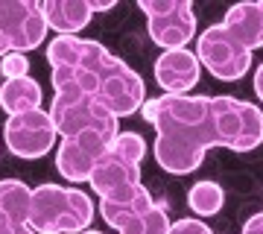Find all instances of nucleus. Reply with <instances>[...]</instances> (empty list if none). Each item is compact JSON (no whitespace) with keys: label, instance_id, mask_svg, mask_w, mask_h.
<instances>
[{"label":"nucleus","instance_id":"obj_11","mask_svg":"<svg viewBox=\"0 0 263 234\" xmlns=\"http://www.w3.org/2000/svg\"><path fill=\"white\" fill-rule=\"evenodd\" d=\"M111 143L94 132H82V135H73V138H62L56 152V170L70 182V185H79V182H88L91 173H94V164L105 155Z\"/></svg>","mask_w":263,"mask_h":234},{"label":"nucleus","instance_id":"obj_2","mask_svg":"<svg viewBox=\"0 0 263 234\" xmlns=\"http://www.w3.org/2000/svg\"><path fill=\"white\" fill-rule=\"evenodd\" d=\"M94 202L79 187L41 185L32 187L27 225L35 234H79L94 223Z\"/></svg>","mask_w":263,"mask_h":234},{"label":"nucleus","instance_id":"obj_13","mask_svg":"<svg viewBox=\"0 0 263 234\" xmlns=\"http://www.w3.org/2000/svg\"><path fill=\"white\" fill-rule=\"evenodd\" d=\"M38 6L47 21V29H56L59 35H76L94 18L88 0H41Z\"/></svg>","mask_w":263,"mask_h":234},{"label":"nucleus","instance_id":"obj_3","mask_svg":"<svg viewBox=\"0 0 263 234\" xmlns=\"http://www.w3.org/2000/svg\"><path fill=\"white\" fill-rule=\"evenodd\" d=\"M216 143L234 152H249L263 143V112L234 97H211Z\"/></svg>","mask_w":263,"mask_h":234},{"label":"nucleus","instance_id":"obj_23","mask_svg":"<svg viewBox=\"0 0 263 234\" xmlns=\"http://www.w3.org/2000/svg\"><path fill=\"white\" fill-rule=\"evenodd\" d=\"M243 234H263V211H260V214H254V217H249V220H246Z\"/></svg>","mask_w":263,"mask_h":234},{"label":"nucleus","instance_id":"obj_21","mask_svg":"<svg viewBox=\"0 0 263 234\" xmlns=\"http://www.w3.org/2000/svg\"><path fill=\"white\" fill-rule=\"evenodd\" d=\"M0 74L6 79H21V76H29V59L27 53H6L0 59Z\"/></svg>","mask_w":263,"mask_h":234},{"label":"nucleus","instance_id":"obj_24","mask_svg":"<svg viewBox=\"0 0 263 234\" xmlns=\"http://www.w3.org/2000/svg\"><path fill=\"white\" fill-rule=\"evenodd\" d=\"M0 234H35L29 225H0Z\"/></svg>","mask_w":263,"mask_h":234},{"label":"nucleus","instance_id":"obj_1","mask_svg":"<svg viewBox=\"0 0 263 234\" xmlns=\"http://www.w3.org/2000/svg\"><path fill=\"white\" fill-rule=\"evenodd\" d=\"M141 114L155 126V161L173 176H187L202 167L205 152L219 147L211 117V97L161 94L146 100Z\"/></svg>","mask_w":263,"mask_h":234},{"label":"nucleus","instance_id":"obj_25","mask_svg":"<svg viewBox=\"0 0 263 234\" xmlns=\"http://www.w3.org/2000/svg\"><path fill=\"white\" fill-rule=\"evenodd\" d=\"M254 94H257V100H263V62L254 70Z\"/></svg>","mask_w":263,"mask_h":234},{"label":"nucleus","instance_id":"obj_19","mask_svg":"<svg viewBox=\"0 0 263 234\" xmlns=\"http://www.w3.org/2000/svg\"><path fill=\"white\" fill-rule=\"evenodd\" d=\"M120 234H167L170 231V217H167V202H152L143 214L129 220L126 225L117 228Z\"/></svg>","mask_w":263,"mask_h":234},{"label":"nucleus","instance_id":"obj_8","mask_svg":"<svg viewBox=\"0 0 263 234\" xmlns=\"http://www.w3.org/2000/svg\"><path fill=\"white\" fill-rule=\"evenodd\" d=\"M94 100L103 103L120 120V117H129V114L143 109V103H146V85L123 59L111 56L103 76H100V88H97Z\"/></svg>","mask_w":263,"mask_h":234},{"label":"nucleus","instance_id":"obj_10","mask_svg":"<svg viewBox=\"0 0 263 234\" xmlns=\"http://www.w3.org/2000/svg\"><path fill=\"white\" fill-rule=\"evenodd\" d=\"M88 185L94 187V193L105 202H129L143 187L141 167L117 158L111 150H105V155L94 164V173L88 178Z\"/></svg>","mask_w":263,"mask_h":234},{"label":"nucleus","instance_id":"obj_18","mask_svg":"<svg viewBox=\"0 0 263 234\" xmlns=\"http://www.w3.org/2000/svg\"><path fill=\"white\" fill-rule=\"evenodd\" d=\"M187 205H190V211L199 214V217H214V214L222 211V205H226V190L216 185V182H211V178L196 182L187 193Z\"/></svg>","mask_w":263,"mask_h":234},{"label":"nucleus","instance_id":"obj_5","mask_svg":"<svg viewBox=\"0 0 263 234\" xmlns=\"http://www.w3.org/2000/svg\"><path fill=\"white\" fill-rule=\"evenodd\" d=\"M44 38L47 21L38 0H0V59L6 53H29Z\"/></svg>","mask_w":263,"mask_h":234},{"label":"nucleus","instance_id":"obj_17","mask_svg":"<svg viewBox=\"0 0 263 234\" xmlns=\"http://www.w3.org/2000/svg\"><path fill=\"white\" fill-rule=\"evenodd\" d=\"M152 202H155V199L149 196V190L141 187L129 202H105V199H100V208H97V211H100V217H103L111 228H120V225H126L129 220H135L138 214H143Z\"/></svg>","mask_w":263,"mask_h":234},{"label":"nucleus","instance_id":"obj_22","mask_svg":"<svg viewBox=\"0 0 263 234\" xmlns=\"http://www.w3.org/2000/svg\"><path fill=\"white\" fill-rule=\"evenodd\" d=\"M167 234H214V231L202 220H176V223H170Z\"/></svg>","mask_w":263,"mask_h":234},{"label":"nucleus","instance_id":"obj_20","mask_svg":"<svg viewBox=\"0 0 263 234\" xmlns=\"http://www.w3.org/2000/svg\"><path fill=\"white\" fill-rule=\"evenodd\" d=\"M108 150H111L117 158L129 161V164H135V167H141L143 155H146V140H143L138 132H120V135L111 140Z\"/></svg>","mask_w":263,"mask_h":234},{"label":"nucleus","instance_id":"obj_16","mask_svg":"<svg viewBox=\"0 0 263 234\" xmlns=\"http://www.w3.org/2000/svg\"><path fill=\"white\" fill-rule=\"evenodd\" d=\"M29 208H32V187L21 178H3L0 182V225H27Z\"/></svg>","mask_w":263,"mask_h":234},{"label":"nucleus","instance_id":"obj_9","mask_svg":"<svg viewBox=\"0 0 263 234\" xmlns=\"http://www.w3.org/2000/svg\"><path fill=\"white\" fill-rule=\"evenodd\" d=\"M56 138H59V132L53 126V120H50V112H44V109L15 114L3 126V140H6L9 152L24 161L44 158L56 147Z\"/></svg>","mask_w":263,"mask_h":234},{"label":"nucleus","instance_id":"obj_4","mask_svg":"<svg viewBox=\"0 0 263 234\" xmlns=\"http://www.w3.org/2000/svg\"><path fill=\"white\" fill-rule=\"evenodd\" d=\"M50 120H53V126L62 138L94 132V135H100L111 143L120 135L117 117L103 103H97L94 97H85V94H56L53 103H50Z\"/></svg>","mask_w":263,"mask_h":234},{"label":"nucleus","instance_id":"obj_15","mask_svg":"<svg viewBox=\"0 0 263 234\" xmlns=\"http://www.w3.org/2000/svg\"><path fill=\"white\" fill-rule=\"evenodd\" d=\"M41 85L32 79V76H21V79H6L0 85V109L15 117V114H27L41 109Z\"/></svg>","mask_w":263,"mask_h":234},{"label":"nucleus","instance_id":"obj_26","mask_svg":"<svg viewBox=\"0 0 263 234\" xmlns=\"http://www.w3.org/2000/svg\"><path fill=\"white\" fill-rule=\"evenodd\" d=\"M108 9H114V3H91V12H108Z\"/></svg>","mask_w":263,"mask_h":234},{"label":"nucleus","instance_id":"obj_14","mask_svg":"<svg viewBox=\"0 0 263 234\" xmlns=\"http://www.w3.org/2000/svg\"><path fill=\"white\" fill-rule=\"evenodd\" d=\"M222 27L237 44H243L249 53L263 47V9L260 3H237L226 12Z\"/></svg>","mask_w":263,"mask_h":234},{"label":"nucleus","instance_id":"obj_7","mask_svg":"<svg viewBox=\"0 0 263 234\" xmlns=\"http://www.w3.org/2000/svg\"><path fill=\"white\" fill-rule=\"evenodd\" d=\"M196 59L199 65H205L211 76L222 79V82H234L243 79L246 70H252V53L243 44H237L234 38L226 32L222 24H214L199 35L196 44Z\"/></svg>","mask_w":263,"mask_h":234},{"label":"nucleus","instance_id":"obj_12","mask_svg":"<svg viewBox=\"0 0 263 234\" xmlns=\"http://www.w3.org/2000/svg\"><path fill=\"white\" fill-rule=\"evenodd\" d=\"M199 65L196 53H190L187 47L184 50H164L158 59H155V82L161 85L164 94H173V97H184L187 91H193L199 82Z\"/></svg>","mask_w":263,"mask_h":234},{"label":"nucleus","instance_id":"obj_6","mask_svg":"<svg viewBox=\"0 0 263 234\" xmlns=\"http://www.w3.org/2000/svg\"><path fill=\"white\" fill-rule=\"evenodd\" d=\"M146 15L149 38L164 50H184L196 35V15L190 0H138Z\"/></svg>","mask_w":263,"mask_h":234},{"label":"nucleus","instance_id":"obj_28","mask_svg":"<svg viewBox=\"0 0 263 234\" xmlns=\"http://www.w3.org/2000/svg\"><path fill=\"white\" fill-rule=\"evenodd\" d=\"M260 9H263V3H260Z\"/></svg>","mask_w":263,"mask_h":234},{"label":"nucleus","instance_id":"obj_27","mask_svg":"<svg viewBox=\"0 0 263 234\" xmlns=\"http://www.w3.org/2000/svg\"><path fill=\"white\" fill-rule=\"evenodd\" d=\"M79 234H103V231H97V228H85V231H79Z\"/></svg>","mask_w":263,"mask_h":234}]
</instances>
